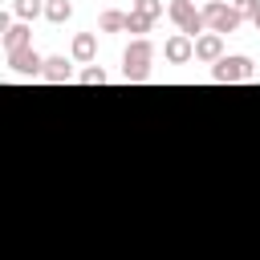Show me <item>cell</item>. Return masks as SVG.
Returning a JSON list of instances; mask_svg holds the SVG:
<instances>
[{"mask_svg": "<svg viewBox=\"0 0 260 260\" xmlns=\"http://www.w3.org/2000/svg\"><path fill=\"white\" fill-rule=\"evenodd\" d=\"M150 61H154L150 37H134V41L126 45V53H122V73H126V81H146V77H150Z\"/></svg>", "mask_w": 260, "mask_h": 260, "instance_id": "1", "label": "cell"}, {"mask_svg": "<svg viewBox=\"0 0 260 260\" xmlns=\"http://www.w3.org/2000/svg\"><path fill=\"white\" fill-rule=\"evenodd\" d=\"M199 12H203V28H207V32H215V37L236 32V28H240V20H244V16H240L228 0H207Z\"/></svg>", "mask_w": 260, "mask_h": 260, "instance_id": "2", "label": "cell"}, {"mask_svg": "<svg viewBox=\"0 0 260 260\" xmlns=\"http://www.w3.org/2000/svg\"><path fill=\"white\" fill-rule=\"evenodd\" d=\"M167 16H171V24L183 32V37H203V12H199V4L195 0H171L167 4Z\"/></svg>", "mask_w": 260, "mask_h": 260, "instance_id": "3", "label": "cell"}, {"mask_svg": "<svg viewBox=\"0 0 260 260\" xmlns=\"http://www.w3.org/2000/svg\"><path fill=\"white\" fill-rule=\"evenodd\" d=\"M252 77H256V65L248 57H240V53L219 57L215 69H211V81H219V85H236V81H252Z\"/></svg>", "mask_w": 260, "mask_h": 260, "instance_id": "4", "label": "cell"}, {"mask_svg": "<svg viewBox=\"0 0 260 260\" xmlns=\"http://www.w3.org/2000/svg\"><path fill=\"white\" fill-rule=\"evenodd\" d=\"M162 57H167L171 65H187V61H195V41L183 37V32H171V37L162 41Z\"/></svg>", "mask_w": 260, "mask_h": 260, "instance_id": "5", "label": "cell"}, {"mask_svg": "<svg viewBox=\"0 0 260 260\" xmlns=\"http://www.w3.org/2000/svg\"><path fill=\"white\" fill-rule=\"evenodd\" d=\"M8 65H12V73H20V77H41V69H45V57L28 45V49H16V53H8Z\"/></svg>", "mask_w": 260, "mask_h": 260, "instance_id": "6", "label": "cell"}, {"mask_svg": "<svg viewBox=\"0 0 260 260\" xmlns=\"http://www.w3.org/2000/svg\"><path fill=\"white\" fill-rule=\"evenodd\" d=\"M69 57L77 65H93V57H98V32H77L73 45H69Z\"/></svg>", "mask_w": 260, "mask_h": 260, "instance_id": "7", "label": "cell"}, {"mask_svg": "<svg viewBox=\"0 0 260 260\" xmlns=\"http://www.w3.org/2000/svg\"><path fill=\"white\" fill-rule=\"evenodd\" d=\"M223 57V37H215V32H203V37H195V61H207V65H215Z\"/></svg>", "mask_w": 260, "mask_h": 260, "instance_id": "8", "label": "cell"}, {"mask_svg": "<svg viewBox=\"0 0 260 260\" xmlns=\"http://www.w3.org/2000/svg\"><path fill=\"white\" fill-rule=\"evenodd\" d=\"M41 77H45L49 85H65V81H73V69H69V61H65V57H45Z\"/></svg>", "mask_w": 260, "mask_h": 260, "instance_id": "9", "label": "cell"}, {"mask_svg": "<svg viewBox=\"0 0 260 260\" xmlns=\"http://www.w3.org/2000/svg\"><path fill=\"white\" fill-rule=\"evenodd\" d=\"M0 45H4L8 53H16V49H28V45H32V28H28L24 20H16V24L8 28V37H4Z\"/></svg>", "mask_w": 260, "mask_h": 260, "instance_id": "10", "label": "cell"}, {"mask_svg": "<svg viewBox=\"0 0 260 260\" xmlns=\"http://www.w3.org/2000/svg\"><path fill=\"white\" fill-rule=\"evenodd\" d=\"M12 16L24 20V24H32L37 16H45V0H12Z\"/></svg>", "mask_w": 260, "mask_h": 260, "instance_id": "11", "label": "cell"}, {"mask_svg": "<svg viewBox=\"0 0 260 260\" xmlns=\"http://www.w3.org/2000/svg\"><path fill=\"white\" fill-rule=\"evenodd\" d=\"M98 32H126V12L106 8V12L98 16Z\"/></svg>", "mask_w": 260, "mask_h": 260, "instance_id": "12", "label": "cell"}, {"mask_svg": "<svg viewBox=\"0 0 260 260\" xmlns=\"http://www.w3.org/2000/svg\"><path fill=\"white\" fill-rule=\"evenodd\" d=\"M73 16V4L69 0H45V20L49 24H65Z\"/></svg>", "mask_w": 260, "mask_h": 260, "instance_id": "13", "label": "cell"}, {"mask_svg": "<svg viewBox=\"0 0 260 260\" xmlns=\"http://www.w3.org/2000/svg\"><path fill=\"white\" fill-rule=\"evenodd\" d=\"M154 28V20H146V16H138V12H126V32H134V37H146Z\"/></svg>", "mask_w": 260, "mask_h": 260, "instance_id": "14", "label": "cell"}, {"mask_svg": "<svg viewBox=\"0 0 260 260\" xmlns=\"http://www.w3.org/2000/svg\"><path fill=\"white\" fill-rule=\"evenodd\" d=\"M130 12H138V16H146V20H158V16H162V0H134Z\"/></svg>", "mask_w": 260, "mask_h": 260, "instance_id": "15", "label": "cell"}, {"mask_svg": "<svg viewBox=\"0 0 260 260\" xmlns=\"http://www.w3.org/2000/svg\"><path fill=\"white\" fill-rule=\"evenodd\" d=\"M77 81H81V85H106V69H102V65H85Z\"/></svg>", "mask_w": 260, "mask_h": 260, "instance_id": "16", "label": "cell"}, {"mask_svg": "<svg viewBox=\"0 0 260 260\" xmlns=\"http://www.w3.org/2000/svg\"><path fill=\"white\" fill-rule=\"evenodd\" d=\"M232 8H236L240 16H248V20H252V16H256V8H260V0H232Z\"/></svg>", "mask_w": 260, "mask_h": 260, "instance_id": "17", "label": "cell"}, {"mask_svg": "<svg viewBox=\"0 0 260 260\" xmlns=\"http://www.w3.org/2000/svg\"><path fill=\"white\" fill-rule=\"evenodd\" d=\"M12 24H16V20H12V12H4V8H0V41L8 37V28H12Z\"/></svg>", "mask_w": 260, "mask_h": 260, "instance_id": "18", "label": "cell"}, {"mask_svg": "<svg viewBox=\"0 0 260 260\" xmlns=\"http://www.w3.org/2000/svg\"><path fill=\"white\" fill-rule=\"evenodd\" d=\"M252 24H256V28H260V8H256V16H252Z\"/></svg>", "mask_w": 260, "mask_h": 260, "instance_id": "19", "label": "cell"}, {"mask_svg": "<svg viewBox=\"0 0 260 260\" xmlns=\"http://www.w3.org/2000/svg\"><path fill=\"white\" fill-rule=\"evenodd\" d=\"M203 4H207V0H203Z\"/></svg>", "mask_w": 260, "mask_h": 260, "instance_id": "20", "label": "cell"}]
</instances>
